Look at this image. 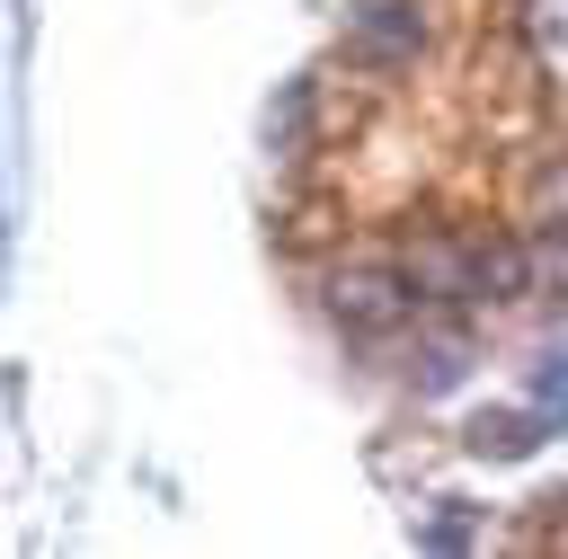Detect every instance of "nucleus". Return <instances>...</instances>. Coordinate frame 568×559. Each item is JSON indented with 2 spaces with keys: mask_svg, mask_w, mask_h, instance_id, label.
<instances>
[{
  "mask_svg": "<svg viewBox=\"0 0 568 559\" xmlns=\"http://www.w3.org/2000/svg\"><path fill=\"white\" fill-rule=\"evenodd\" d=\"M479 532H488V515H479V506H462V497H435V515L417 524V541H426V550H470Z\"/></svg>",
  "mask_w": 568,
  "mask_h": 559,
  "instance_id": "nucleus-9",
  "label": "nucleus"
},
{
  "mask_svg": "<svg viewBox=\"0 0 568 559\" xmlns=\"http://www.w3.org/2000/svg\"><path fill=\"white\" fill-rule=\"evenodd\" d=\"M524 293H532V240L470 231V302H524Z\"/></svg>",
  "mask_w": 568,
  "mask_h": 559,
  "instance_id": "nucleus-4",
  "label": "nucleus"
},
{
  "mask_svg": "<svg viewBox=\"0 0 568 559\" xmlns=\"http://www.w3.org/2000/svg\"><path fill=\"white\" fill-rule=\"evenodd\" d=\"M524 231L532 240H568V151L532 160V177H524Z\"/></svg>",
  "mask_w": 568,
  "mask_h": 559,
  "instance_id": "nucleus-7",
  "label": "nucleus"
},
{
  "mask_svg": "<svg viewBox=\"0 0 568 559\" xmlns=\"http://www.w3.org/2000/svg\"><path fill=\"white\" fill-rule=\"evenodd\" d=\"M302 133H311V71H293L284 98L266 106V151H302Z\"/></svg>",
  "mask_w": 568,
  "mask_h": 559,
  "instance_id": "nucleus-8",
  "label": "nucleus"
},
{
  "mask_svg": "<svg viewBox=\"0 0 568 559\" xmlns=\"http://www.w3.org/2000/svg\"><path fill=\"white\" fill-rule=\"evenodd\" d=\"M346 53H355L364 71H408V62L426 53V18H417V0H364L355 27H346Z\"/></svg>",
  "mask_w": 568,
  "mask_h": 559,
  "instance_id": "nucleus-2",
  "label": "nucleus"
},
{
  "mask_svg": "<svg viewBox=\"0 0 568 559\" xmlns=\"http://www.w3.org/2000/svg\"><path fill=\"white\" fill-rule=\"evenodd\" d=\"M532 408L568 426V346H541L532 355Z\"/></svg>",
  "mask_w": 568,
  "mask_h": 559,
  "instance_id": "nucleus-10",
  "label": "nucleus"
},
{
  "mask_svg": "<svg viewBox=\"0 0 568 559\" xmlns=\"http://www.w3.org/2000/svg\"><path fill=\"white\" fill-rule=\"evenodd\" d=\"M470 364H479V346H470L462 328H435V337H417V355H408V390H417V399H444V390L470 382Z\"/></svg>",
  "mask_w": 568,
  "mask_h": 559,
  "instance_id": "nucleus-6",
  "label": "nucleus"
},
{
  "mask_svg": "<svg viewBox=\"0 0 568 559\" xmlns=\"http://www.w3.org/2000/svg\"><path fill=\"white\" fill-rule=\"evenodd\" d=\"M320 302H328V319H337L346 337H390V328L417 311L408 275H399V266H382V257H337V266H328V284H320Z\"/></svg>",
  "mask_w": 568,
  "mask_h": 559,
  "instance_id": "nucleus-1",
  "label": "nucleus"
},
{
  "mask_svg": "<svg viewBox=\"0 0 568 559\" xmlns=\"http://www.w3.org/2000/svg\"><path fill=\"white\" fill-rule=\"evenodd\" d=\"M541 435H559V417H541V408H479L462 426V453L470 461H532Z\"/></svg>",
  "mask_w": 568,
  "mask_h": 559,
  "instance_id": "nucleus-5",
  "label": "nucleus"
},
{
  "mask_svg": "<svg viewBox=\"0 0 568 559\" xmlns=\"http://www.w3.org/2000/svg\"><path fill=\"white\" fill-rule=\"evenodd\" d=\"M399 275L417 302H470V240H444V231H417L399 248Z\"/></svg>",
  "mask_w": 568,
  "mask_h": 559,
  "instance_id": "nucleus-3",
  "label": "nucleus"
}]
</instances>
